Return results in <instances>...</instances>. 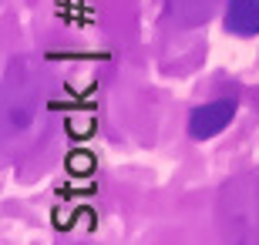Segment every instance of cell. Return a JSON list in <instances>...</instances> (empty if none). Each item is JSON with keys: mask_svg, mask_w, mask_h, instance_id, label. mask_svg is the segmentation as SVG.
<instances>
[{"mask_svg": "<svg viewBox=\"0 0 259 245\" xmlns=\"http://www.w3.org/2000/svg\"><path fill=\"white\" fill-rule=\"evenodd\" d=\"M236 118V101L232 97H219V101H209L195 108L189 114V134L195 141H205V138H215L219 131H226Z\"/></svg>", "mask_w": 259, "mask_h": 245, "instance_id": "2", "label": "cell"}, {"mask_svg": "<svg viewBox=\"0 0 259 245\" xmlns=\"http://www.w3.org/2000/svg\"><path fill=\"white\" fill-rule=\"evenodd\" d=\"M226 30L236 34V37H256L259 34V0H229Z\"/></svg>", "mask_w": 259, "mask_h": 245, "instance_id": "3", "label": "cell"}, {"mask_svg": "<svg viewBox=\"0 0 259 245\" xmlns=\"http://www.w3.org/2000/svg\"><path fill=\"white\" fill-rule=\"evenodd\" d=\"M219 218L226 245H259V181L232 178L219 191Z\"/></svg>", "mask_w": 259, "mask_h": 245, "instance_id": "1", "label": "cell"}, {"mask_svg": "<svg viewBox=\"0 0 259 245\" xmlns=\"http://www.w3.org/2000/svg\"><path fill=\"white\" fill-rule=\"evenodd\" d=\"M67 165H71L77 175H84V171L95 168V158H91V155H84V151H77V155H71V158H67Z\"/></svg>", "mask_w": 259, "mask_h": 245, "instance_id": "4", "label": "cell"}]
</instances>
